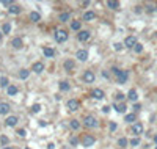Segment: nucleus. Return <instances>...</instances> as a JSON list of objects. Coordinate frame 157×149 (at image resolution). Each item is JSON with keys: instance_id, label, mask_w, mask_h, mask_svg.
I'll list each match as a JSON object with an SVG mask.
<instances>
[{"instance_id": "f257e3e1", "label": "nucleus", "mask_w": 157, "mask_h": 149, "mask_svg": "<svg viewBox=\"0 0 157 149\" xmlns=\"http://www.w3.org/2000/svg\"><path fill=\"white\" fill-rule=\"evenodd\" d=\"M83 124H85V127H90V129H96L99 126L98 119L94 118L93 115H86V116L83 118Z\"/></svg>"}, {"instance_id": "f03ea898", "label": "nucleus", "mask_w": 157, "mask_h": 149, "mask_svg": "<svg viewBox=\"0 0 157 149\" xmlns=\"http://www.w3.org/2000/svg\"><path fill=\"white\" fill-rule=\"evenodd\" d=\"M55 41L57 43H65L66 39H68V33L65 30H55Z\"/></svg>"}, {"instance_id": "7ed1b4c3", "label": "nucleus", "mask_w": 157, "mask_h": 149, "mask_svg": "<svg viewBox=\"0 0 157 149\" xmlns=\"http://www.w3.org/2000/svg\"><path fill=\"white\" fill-rule=\"evenodd\" d=\"M127 79H129V72L127 71H119L116 74V80H118V83L119 85H124L127 82Z\"/></svg>"}, {"instance_id": "20e7f679", "label": "nucleus", "mask_w": 157, "mask_h": 149, "mask_svg": "<svg viewBox=\"0 0 157 149\" xmlns=\"http://www.w3.org/2000/svg\"><path fill=\"white\" fill-rule=\"evenodd\" d=\"M66 107H68V110H71V112H77L79 110V100L77 99H69L66 102Z\"/></svg>"}, {"instance_id": "39448f33", "label": "nucleus", "mask_w": 157, "mask_h": 149, "mask_svg": "<svg viewBox=\"0 0 157 149\" xmlns=\"http://www.w3.org/2000/svg\"><path fill=\"white\" fill-rule=\"evenodd\" d=\"M94 141H96V138L91 137V135H85L83 138H82V145H83L85 148H90L94 145Z\"/></svg>"}, {"instance_id": "423d86ee", "label": "nucleus", "mask_w": 157, "mask_h": 149, "mask_svg": "<svg viewBox=\"0 0 157 149\" xmlns=\"http://www.w3.org/2000/svg\"><path fill=\"white\" fill-rule=\"evenodd\" d=\"M90 36H91V33L88 31V30H82L79 35H77V38H79V41H82V43H85V41H88L90 39Z\"/></svg>"}, {"instance_id": "0eeeda50", "label": "nucleus", "mask_w": 157, "mask_h": 149, "mask_svg": "<svg viewBox=\"0 0 157 149\" xmlns=\"http://www.w3.org/2000/svg\"><path fill=\"white\" fill-rule=\"evenodd\" d=\"M82 79H83V82H85V83H93L96 77H94V74H93L91 71H86V72L83 74V77H82Z\"/></svg>"}, {"instance_id": "6e6552de", "label": "nucleus", "mask_w": 157, "mask_h": 149, "mask_svg": "<svg viewBox=\"0 0 157 149\" xmlns=\"http://www.w3.org/2000/svg\"><path fill=\"white\" fill-rule=\"evenodd\" d=\"M32 71H33V72H36V74H41V72L44 71V64L41 63V61L33 63V66H32Z\"/></svg>"}, {"instance_id": "1a4fd4ad", "label": "nucleus", "mask_w": 157, "mask_h": 149, "mask_svg": "<svg viewBox=\"0 0 157 149\" xmlns=\"http://www.w3.org/2000/svg\"><path fill=\"white\" fill-rule=\"evenodd\" d=\"M135 44H137V38L135 36H127L124 39V46L126 47H135Z\"/></svg>"}, {"instance_id": "9d476101", "label": "nucleus", "mask_w": 157, "mask_h": 149, "mask_svg": "<svg viewBox=\"0 0 157 149\" xmlns=\"http://www.w3.org/2000/svg\"><path fill=\"white\" fill-rule=\"evenodd\" d=\"M132 132L137 135V137H138V135H141V133H143V124H141V123H135V124L132 126Z\"/></svg>"}, {"instance_id": "9b49d317", "label": "nucleus", "mask_w": 157, "mask_h": 149, "mask_svg": "<svg viewBox=\"0 0 157 149\" xmlns=\"http://www.w3.org/2000/svg\"><path fill=\"white\" fill-rule=\"evenodd\" d=\"M11 46L14 47V49H20V47L24 46L22 38H13V39H11Z\"/></svg>"}, {"instance_id": "f8f14e48", "label": "nucleus", "mask_w": 157, "mask_h": 149, "mask_svg": "<svg viewBox=\"0 0 157 149\" xmlns=\"http://www.w3.org/2000/svg\"><path fill=\"white\" fill-rule=\"evenodd\" d=\"M10 104L8 102H0V115H8L10 113Z\"/></svg>"}, {"instance_id": "ddd939ff", "label": "nucleus", "mask_w": 157, "mask_h": 149, "mask_svg": "<svg viewBox=\"0 0 157 149\" xmlns=\"http://www.w3.org/2000/svg\"><path fill=\"white\" fill-rule=\"evenodd\" d=\"M17 121H19L17 116H10V118H6V119H5V124L8 126V127H14V126L17 124Z\"/></svg>"}, {"instance_id": "4468645a", "label": "nucleus", "mask_w": 157, "mask_h": 149, "mask_svg": "<svg viewBox=\"0 0 157 149\" xmlns=\"http://www.w3.org/2000/svg\"><path fill=\"white\" fill-rule=\"evenodd\" d=\"M76 57L80 60V61H86V60H88V52L86 50H79L76 53Z\"/></svg>"}, {"instance_id": "2eb2a0df", "label": "nucleus", "mask_w": 157, "mask_h": 149, "mask_svg": "<svg viewBox=\"0 0 157 149\" xmlns=\"http://www.w3.org/2000/svg\"><path fill=\"white\" fill-rule=\"evenodd\" d=\"M63 66H65L66 72H72V69H74V66H76V64H74V61H72V60H66Z\"/></svg>"}, {"instance_id": "dca6fc26", "label": "nucleus", "mask_w": 157, "mask_h": 149, "mask_svg": "<svg viewBox=\"0 0 157 149\" xmlns=\"http://www.w3.org/2000/svg\"><path fill=\"white\" fill-rule=\"evenodd\" d=\"M8 11H10V14H19V13L22 11V8H20L19 5H11L8 8Z\"/></svg>"}, {"instance_id": "f3484780", "label": "nucleus", "mask_w": 157, "mask_h": 149, "mask_svg": "<svg viewBox=\"0 0 157 149\" xmlns=\"http://www.w3.org/2000/svg\"><path fill=\"white\" fill-rule=\"evenodd\" d=\"M91 96H93L94 99H98V100H101L102 97H104V91H102V90H93V93H91Z\"/></svg>"}, {"instance_id": "a211bd4d", "label": "nucleus", "mask_w": 157, "mask_h": 149, "mask_svg": "<svg viewBox=\"0 0 157 149\" xmlns=\"http://www.w3.org/2000/svg\"><path fill=\"white\" fill-rule=\"evenodd\" d=\"M127 99H129V100H132V102H135V100L138 99V94H137V91H135V90H131V91L127 93Z\"/></svg>"}, {"instance_id": "6ab92c4d", "label": "nucleus", "mask_w": 157, "mask_h": 149, "mask_svg": "<svg viewBox=\"0 0 157 149\" xmlns=\"http://www.w3.org/2000/svg\"><path fill=\"white\" fill-rule=\"evenodd\" d=\"M96 17V14H94V11H86L85 14H83V21H93V19Z\"/></svg>"}, {"instance_id": "aec40b11", "label": "nucleus", "mask_w": 157, "mask_h": 149, "mask_svg": "<svg viewBox=\"0 0 157 149\" xmlns=\"http://www.w3.org/2000/svg\"><path fill=\"white\" fill-rule=\"evenodd\" d=\"M58 86H60V91H69V88H71V85L68 82H65V80H63V82H60Z\"/></svg>"}, {"instance_id": "412c9836", "label": "nucleus", "mask_w": 157, "mask_h": 149, "mask_svg": "<svg viewBox=\"0 0 157 149\" xmlns=\"http://www.w3.org/2000/svg\"><path fill=\"white\" fill-rule=\"evenodd\" d=\"M43 53H44L47 58H52L53 55H55V52H53V49H50V47H46V49L43 50Z\"/></svg>"}, {"instance_id": "4be33fe9", "label": "nucleus", "mask_w": 157, "mask_h": 149, "mask_svg": "<svg viewBox=\"0 0 157 149\" xmlns=\"http://www.w3.org/2000/svg\"><path fill=\"white\" fill-rule=\"evenodd\" d=\"M30 19L33 22H39L41 21V14H39V13H36V11H33V13H30Z\"/></svg>"}, {"instance_id": "5701e85b", "label": "nucleus", "mask_w": 157, "mask_h": 149, "mask_svg": "<svg viewBox=\"0 0 157 149\" xmlns=\"http://www.w3.org/2000/svg\"><path fill=\"white\" fill-rule=\"evenodd\" d=\"M71 19V13H61L60 14V22H68Z\"/></svg>"}, {"instance_id": "b1692460", "label": "nucleus", "mask_w": 157, "mask_h": 149, "mask_svg": "<svg viewBox=\"0 0 157 149\" xmlns=\"http://www.w3.org/2000/svg\"><path fill=\"white\" fill-rule=\"evenodd\" d=\"M107 6H108V8H112V10H118V8H119V3L115 2V0H108V2H107Z\"/></svg>"}, {"instance_id": "393cba45", "label": "nucleus", "mask_w": 157, "mask_h": 149, "mask_svg": "<svg viewBox=\"0 0 157 149\" xmlns=\"http://www.w3.org/2000/svg\"><path fill=\"white\" fill-rule=\"evenodd\" d=\"M6 91H8V96H14V94H17V88L14 85H10L6 88Z\"/></svg>"}, {"instance_id": "a878e982", "label": "nucleus", "mask_w": 157, "mask_h": 149, "mask_svg": "<svg viewBox=\"0 0 157 149\" xmlns=\"http://www.w3.org/2000/svg\"><path fill=\"white\" fill-rule=\"evenodd\" d=\"M29 76H30V71H29V69H20V72H19V77L22 79V80L29 79Z\"/></svg>"}, {"instance_id": "bb28decb", "label": "nucleus", "mask_w": 157, "mask_h": 149, "mask_svg": "<svg viewBox=\"0 0 157 149\" xmlns=\"http://www.w3.org/2000/svg\"><path fill=\"white\" fill-rule=\"evenodd\" d=\"M2 31H3V35H10V31H11V24H3V27H2Z\"/></svg>"}, {"instance_id": "cd10ccee", "label": "nucleus", "mask_w": 157, "mask_h": 149, "mask_svg": "<svg viewBox=\"0 0 157 149\" xmlns=\"http://www.w3.org/2000/svg\"><path fill=\"white\" fill-rule=\"evenodd\" d=\"M113 107L116 108V112H118V113H124V112H126V105H124V102H122V104H118V105L115 104Z\"/></svg>"}, {"instance_id": "c85d7f7f", "label": "nucleus", "mask_w": 157, "mask_h": 149, "mask_svg": "<svg viewBox=\"0 0 157 149\" xmlns=\"http://www.w3.org/2000/svg\"><path fill=\"white\" fill-rule=\"evenodd\" d=\"M71 129H72V130H79V129H80V123L77 119H72L71 121Z\"/></svg>"}, {"instance_id": "c756f323", "label": "nucleus", "mask_w": 157, "mask_h": 149, "mask_svg": "<svg viewBox=\"0 0 157 149\" xmlns=\"http://www.w3.org/2000/svg\"><path fill=\"white\" fill-rule=\"evenodd\" d=\"M126 123H134L135 121V113H129V115H126Z\"/></svg>"}, {"instance_id": "7c9ffc66", "label": "nucleus", "mask_w": 157, "mask_h": 149, "mask_svg": "<svg viewBox=\"0 0 157 149\" xmlns=\"http://www.w3.org/2000/svg\"><path fill=\"white\" fill-rule=\"evenodd\" d=\"M0 86H2V88H8V79H6V77H0Z\"/></svg>"}, {"instance_id": "2f4dec72", "label": "nucleus", "mask_w": 157, "mask_h": 149, "mask_svg": "<svg viewBox=\"0 0 157 149\" xmlns=\"http://www.w3.org/2000/svg\"><path fill=\"white\" fill-rule=\"evenodd\" d=\"M118 146L119 148H126L127 146V138H119L118 140Z\"/></svg>"}, {"instance_id": "473e14b6", "label": "nucleus", "mask_w": 157, "mask_h": 149, "mask_svg": "<svg viewBox=\"0 0 157 149\" xmlns=\"http://www.w3.org/2000/svg\"><path fill=\"white\" fill-rule=\"evenodd\" d=\"M71 28H72V30H79V28H80V22H79V21L71 22Z\"/></svg>"}, {"instance_id": "72a5a7b5", "label": "nucleus", "mask_w": 157, "mask_h": 149, "mask_svg": "<svg viewBox=\"0 0 157 149\" xmlns=\"http://www.w3.org/2000/svg\"><path fill=\"white\" fill-rule=\"evenodd\" d=\"M138 145H140V138L138 137H135V138L131 140V146H138Z\"/></svg>"}, {"instance_id": "f704fd0d", "label": "nucleus", "mask_w": 157, "mask_h": 149, "mask_svg": "<svg viewBox=\"0 0 157 149\" xmlns=\"http://www.w3.org/2000/svg\"><path fill=\"white\" fill-rule=\"evenodd\" d=\"M0 143H2V145H8V143H10L8 137H5V135H2V137H0Z\"/></svg>"}, {"instance_id": "c9c22d12", "label": "nucleus", "mask_w": 157, "mask_h": 149, "mask_svg": "<svg viewBox=\"0 0 157 149\" xmlns=\"http://www.w3.org/2000/svg\"><path fill=\"white\" fill-rule=\"evenodd\" d=\"M16 133L19 135V137H22V138H25V137H27V132L24 130V129H19V130H17Z\"/></svg>"}, {"instance_id": "e433bc0d", "label": "nucleus", "mask_w": 157, "mask_h": 149, "mask_svg": "<svg viewBox=\"0 0 157 149\" xmlns=\"http://www.w3.org/2000/svg\"><path fill=\"white\" fill-rule=\"evenodd\" d=\"M134 50H135V52H137V53H140V52L143 50V46L137 43V44H135V47H134Z\"/></svg>"}, {"instance_id": "4c0bfd02", "label": "nucleus", "mask_w": 157, "mask_h": 149, "mask_svg": "<svg viewBox=\"0 0 157 149\" xmlns=\"http://www.w3.org/2000/svg\"><path fill=\"white\" fill-rule=\"evenodd\" d=\"M39 110H41V105H39V104H35V105L32 107V112H33V113H38Z\"/></svg>"}, {"instance_id": "58836bf2", "label": "nucleus", "mask_w": 157, "mask_h": 149, "mask_svg": "<svg viewBox=\"0 0 157 149\" xmlns=\"http://www.w3.org/2000/svg\"><path fill=\"white\" fill-rule=\"evenodd\" d=\"M69 143H71L72 146H77V145H79V140H77L76 137H71V140H69Z\"/></svg>"}, {"instance_id": "ea45409f", "label": "nucleus", "mask_w": 157, "mask_h": 149, "mask_svg": "<svg viewBox=\"0 0 157 149\" xmlns=\"http://www.w3.org/2000/svg\"><path fill=\"white\" fill-rule=\"evenodd\" d=\"M122 49V44L121 43H116V44H115V50H116V52H119Z\"/></svg>"}, {"instance_id": "a19ab883", "label": "nucleus", "mask_w": 157, "mask_h": 149, "mask_svg": "<svg viewBox=\"0 0 157 149\" xmlns=\"http://www.w3.org/2000/svg\"><path fill=\"white\" fill-rule=\"evenodd\" d=\"M124 97H126V96H124V94H121V93L116 94V100H124Z\"/></svg>"}, {"instance_id": "79ce46f5", "label": "nucleus", "mask_w": 157, "mask_h": 149, "mask_svg": "<svg viewBox=\"0 0 157 149\" xmlns=\"http://www.w3.org/2000/svg\"><path fill=\"white\" fill-rule=\"evenodd\" d=\"M110 130H116V123H110Z\"/></svg>"}, {"instance_id": "37998d69", "label": "nucleus", "mask_w": 157, "mask_h": 149, "mask_svg": "<svg viewBox=\"0 0 157 149\" xmlns=\"http://www.w3.org/2000/svg\"><path fill=\"white\" fill-rule=\"evenodd\" d=\"M2 3H3L5 6H11V5H13V2H11V0H10V2H8V0H3Z\"/></svg>"}, {"instance_id": "c03bdc74", "label": "nucleus", "mask_w": 157, "mask_h": 149, "mask_svg": "<svg viewBox=\"0 0 157 149\" xmlns=\"http://www.w3.org/2000/svg\"><path fill=\"white\" fill-rule=\"evenodd\" d=\"M102 112H104V113H108V112H110V107H102Z\"/></svg>"}, {"instance_id": "a18cd8bd", "label": "nucleus", "mask_w": 157, "mask_h": 149, "mask_svg": "<svg viewBox=\"0 0 157 149\" xmlns=\"http://www.w3.org/2000/svg\"><path fill=\"white\" fill-rule=\"evenodd\" d=\"M119 71H121V69H118V67H112V72L115 74V76H116V74H118Z\"/></svg>"}, {"instance_id": "49530a36", "label": "nucleus", "mask_w": 157, "mask_h": 149, "mask_svg": "<svg viewBox=\"0 0 157 149\" xmlns=\"http://www.w3.org/2000/svg\"><path fill=\"white\" fill-rule=\"evenodd\" d=\"M140 108H141V105H140V104H134V110H135V112L140 110Z\"/></svg>"}, {"instance_id": "de8ad7c7", "label": "nucleus", "mask_w": 157, "mask_h": 149, "mask_svg": "<svg viewBox=\"0 0 157 149\" xmlns=\"http://www.w3.org/2000/svg\"><path fill=\"white\" fill-rule=\"evenodd\" d=\"M47 149H55V145H53V143H49V146H47Z\"/></svg>"}, {"instance_id": "09e8293b", "label": "nucleus", "mask_w": 157, "mask_h": 149, "mask_svg": "<svg viewBox=\"0 0 157 149\" xmlns=\"http://www.w3.org/2000/svg\"><path fill=\"white\" fill-rule=\"evenodd\" d=\"M154 143L157 145V135H155V137H154Z\"/></svg>"}, {"instance_id": "8fccbe9b", "label": "nucleus", "mask_w": 157, "mask_h": 149, "mask_svg": "<svg viewBox=\"0 0 157 149\" xmlns=\"http://www.w3.org/2000/svg\"><path fill=\"white\" fill-rule=\"evenodd\" d=\"M3 149H13V148H8V146H5V148H3Z\"/></svg>"}, {"instance_id": "3c124183", "label": "nucleus", "mask_w": 157, "mask_h": 149, "mask_svg": "<svg viewBox=\"0 0 157 149\" xmlns=\"http://www.w3.org/2000/svg\"><path fill=\"white\" fill-rule=\"evenodd\" d=\"M2 35H3V33H0V39H2Z\"/></svg>"}, {"instance_id": "603ef678", "label": "nucleus", "mask_w": 157, "mask_h": 149, "mask_svg": "<svg viewBox=\"0 0 157 149\" xmlns=\"http://www.w3.org/2000/svg\"><path fill=\"white\" fill-rule=\"evenodd\" d=\"M25 149H30V148H25Z\"/></svg>"}, {"instance_id": "864d4df0", "label": "nucleus", "mask_w": 157, "mask_h": 149, "mask_svg": "<svg viewBox=\"0 0 157 149\" xmlns=\"http://www.w3.org/2000/svg\"><path fill=\"white\" fill-rule=\"evenodd\" d=\"M155 149H157V146H155Z\"/></svg>"}]
</instances>
